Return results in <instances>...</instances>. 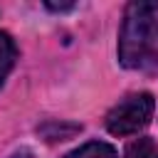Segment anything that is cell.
I'll return each instance as SVG.
<instances>
[{
	"label": "cell",
	"mask_w": 158,
	"mask_h": 158,
	"mask_svg": "<svg viewBox=\"0 0 158 158\" xmlns=\"http://www.w3.org/2000/svg\"><path fill=\"white\" fill-rule=\"evenodd\" d=\"M47 7H49V10H72L74 5H72V2H59V5H57V2H47Z\"/></svg>",
	"instance_id": "6"
},
{
	"label": "cell",
	"mask_w": 158,
	"mask_h": 158,
	"mask_svg": "<svg viewBox=\"0 0 158 158\" xmlns=\"http://www.w3.org/2000/svg\"><path fill=\"white\" fill-rule=\"evenodd\" d=\"M15 57H17V47H15L12 37L7 32H0V86H2L5 77L10 74V69L15 67Z\"/></svg>",
	"instance_id": "4"
},
{
	"label": "cell",
	"mask_w": 158,
	"mask_h": 158,
	"mask_svg": "<svg viewBox=\"0 0 158 158\" xmlns=\"http://www.w3.org/2000/svg\"><path fill=\"white\" fill-rule=\"evenodd\" d=\"M67 158H118L116 148L104 143V141H89L84 146H79L77 151H72Z\"/></svg>",
	"instance_id": "3"
},
{
	"label": "cell",
	"mask_w": 158,
	"mask_h": 158,
	"mask_svg": "<svg viewBox=\"0 0 158 158\" xmlns=\"http://www.w3.org/2000/svg\"><path fill=\"white\" fill-rule=\"evenodd\" d=\"M123 158H158V143L153 138H136L126 146Z\"/></svg>",
	"instance_id": "5"
},
{
	"label": "cell",
	"mask_w": 158,
	"mask_h": 158,
	"mask_svg": "<svg viewBox=\"0 0 158 158\" xmlns=\"http://www.w3.org/2000/svg\"><path fill=\"white\" fill-rule=\"evenodd\" d=\"M156 111V101L148 91L128 94L123 101H118L106 114V128L114 136H131L138 133L143 126H148L151 116Z\"/></svg>",
	"instance_id": "2"
},
{
	"label": "cell",
	"mask_w": 158,
	"mask_h": 158,
	"mask_svg": "<svg viewBox=\"0 0 158 158\" xmlns=\"http://www.w3.org/2000/svg\"><path fill=\"white\" fill-rule=\"evenodd\" d=\"M158 52V5L131 2L118 35V59L128 69L143 67Z\"/></svg>",
	"instance_id": "1"
}]
</instances>
